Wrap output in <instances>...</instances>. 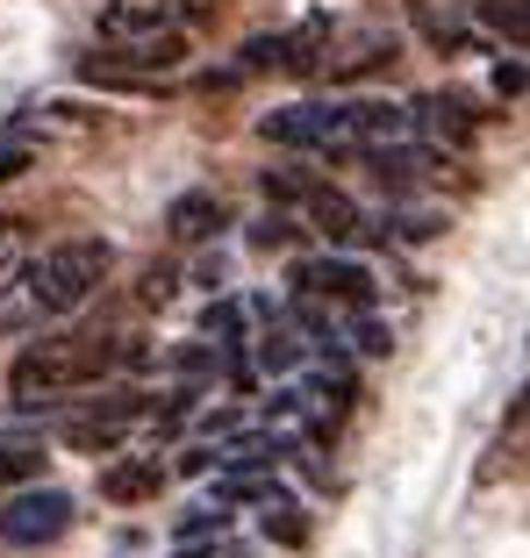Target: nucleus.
<instances>
[{"instance_id": "nucleus-19", "label": "nucleus", "mask_w": 530, "mask_h": 558, "mask_svg": "<svg viewBox=\"0 0 530 558\" xmlns=\"http://www.w3.org/2000/svg\"><path fill=\"white\" fill-rule=\"evenodd\" d=\"M201 337H208V344H237V337H244V308H237V301H216L208 323H201Z\"/></svg>"}, {"instance_id": "nucleus-27", "label": "nucleus", "mask_w": 530, "mask_h": 558, "mask_svg": "<svg viewBox=\"0 0 530 558\" xmlns=\"http://www.w3.org/2000/svg\"><path fill=\"white\" fill-rule=\"evenodd\" d=\"M29 172V144H0V186Z\"/></svg>"}, {"instance_id": "nucleus-20", "label": "nucleus", "mask_w": 530, "mask_h": 558, "mask_svg": "<svg viewBox=\"0 0 530 558\" xmlns=\"http://www.w3.org/2000/svg\"><path fill=\"white\" fill-rule=\"evenodd\" d=\"M230 530V509H201V515H186L180 523V544H201V537H222Z\"/></svg>"}, {"instance_id": "nucleus-10", "label": "nucleus", "mask_w": 530, "mask_h": 558, "mask_svg": "<svg viewBox=\"0 0 530 558\" xmlns=\"http://www.w3.org/2000/svg\"><path fill=\"white\" fill-rule=\"evenodd\" d=\"M301 208H309V222L330 236V244L359 236V208H351V194H337V186H309V194H301Z\"/></svg>"}, {"instance_id": "nucleus-8", "label": "nucleus", "mask_w": 530, "mask_h": 558, "mask_svg": "<svg viewBox=\"0 0 530 558\" xmlns=\"http://www.w3.org/2000/svg\"><path fill=\"white\" fill-rule=\"evenodd\" d=\"M265 144H287V150H323V100H301V108H273L258 122Z\"/></svg>"}, {"instance_id": "nucleus-1", "label": "nucleus", "mask_w": 530, "mask_h": 558, "mask_svg": "<svg viewBox=\"0 0 530 558\" xmlns=\"http://www.w3.org/2000/svg\"><path fill=\"white\" fill-rule=\"evenodd\" d=\"M122 365V344L116 337H100V329H65V337H36L15 365H8V395L22 409L36 401H58V395H80L94 379H108Z\"/></svg>"}, {"instance_id": "nucleus-6", "label": "nucleus", "mask_w": 530, "mask_h": 558, "mask_svg": "<svg viewBox=\"0 0 530 558\" xmlns=\"http://www.w3.org/2000/svg\"><path fill=\"white\" fill-rule=\"evenodd\" d=\"M409 122H415L423 136H431V144H451V150L473 144V116H466V100H459V94H431V100H415Z\"/></svg>"}, {"instance_id": "nucleus-28", "label": "nucleus", "mask_w": 530, "mask_h": 558, "mask_svg": "<svg viewBox=\"0 0 530 558\" xmlns=\"http://www.w3.org/2000/svg\"><path fill=\"white\" fill-rule=\"evenodd\" d=\"M495 94H502V100L523 94V65H516V58H509V65H495Z\"/></svg>"}, {"instance_id": "nucleus-18", "label": "nucleus", "mask_w": 530, "mask_h": 558, "mask_svg": "<svg viewBox=\"0 0 530 558\" xmlns=\"http://www.w3.org/2000/svg\"><path fill=\"white\" fill-rule=\"evenodd\" d=\"M280 58H287L280 36H251V44L237 50V72H280Z\"/></svg>"}, {"instance_id": "nucleus-9", "label": "nucleus", "mask_w": 530, "mask_h": 558, "mask_svg": "<svg viewBox=\"0 0 530 558\" xmlns=\"http://www.w3.org/2000/svg\"><path fill=\"white\" fill-rule=\"evenodd\" d=\"M158 487H166V465L158 459H116L100 473V494H108V501H158Z\"/></svg>"}, {"instance_id": "nucleus-25", "label": "nucleus", "mask_w": 530, "mask_h": 558, "mask_svg": "<svg viewBox=\"0 0 530 558\" xmlns=\"http://www.w3.org/2000/svg\"><path fill=\"white\" fill-rule=\"evenodd\" d=\"M172 287H180V272H166V265H158V272H144V301H150V308H166Z\"/></svg>"}, {"instance_id": "nucleus-5", "label": "nucleus", "mask_w": 530, "mask_h": 558, "mask_svg": "<svg viewBox=\"0 0 530 558\" xmlns=\"http://www.w3.org/2000/svg\"><path fill=\"white\" fill-rule=\"evenodd\" d=\"M172 22H180V0H108L100 8L108 44H144V36H166Z\"/></svg>"}, {"instance_id": "nucleus-2", "label": "nucleus", "mask_w": 530, "mask_h": 558, "mask_svg": "<svg viewBox=\"0 0 530 558\" xmlns=\"http://www.w3.org/2000/svg\"><path fill=\"white\" fill-rule=\"evenodd\" d=\"M108 272H116V244H108V236H65V244H50L22 279H29V294H36L44 315H72L100 294Z\"/></svg>"}, {"instance_id": "nucleus-13", "label": "nucleus", "mask_w": 530, "mask_h": 558, "mask_svg": "<svg viewBox=\"0 0 530 558\" xmlns=\"http://www.w3.org/2000/svg\"><path fill=\"white\" fill-rule=\"evenodd\" d=\"M473 15H481L487 29L509 36V50H523V36H530V8L523 0H473Z\"/></svg>"}, {"instance_id": "nucleus-3", "label": "nucleus", "mask_w": 530, "mask_h": 558, "mask_svg": "<svg viewBox=\"0 0 530 558\" xmlns=\"http://www.w3.org/2000/svg\"><path fill=\"white\" fill-rule=\"evenodd\" d=\"M72 530V494L65 487H22L8 509H0V544L36 551V544H58Z\"/></svg>"}, {"instance_id": "nucleus-22", "label": "nucleus", "mask_w": 530, "mask_h": 558, "mask_svg": "<svg viewBox=\"0 0 530 558\" xmlns=\"http://www.w3.org/2000/svg\"><path fill=\"white\" fill-rule=\"evenodd\" d=\"M258 359H265V373H287V365H294L301 351H294V337H287V329H273V337L258 344Z\"/></svg>"}, {"instance_id": "nucleus-29", "label": "nucleus", "mask_w": 530, "mask_h": 558, "mask_svg": "<svg viewBox=\"0 0 530 558\" xmlns=\"http://www.w3.org/2000/svg\"><path fill=\"white\" fill-rule=\"evenodd\" d=\"M201 429H208V437H230L237 415H230V409H208V415H201Z\"/></svg>"}, {"instance_id": "nucleus-7", "label": "nucleus", "mask_w": 530, "mask_h": 558, "mask_svg": "<svg viewBox=\"0 0 530 558\" xmlns=\"http://www.w3.org/2000/svg\"><path fill=\"white\" fill-rule=\"evenodd\" d=\"M222 222H230V208H222L216 194H180L166 208V236H172V244H208Z\"/></svg>"}, {"instance_id": "nucleus-11", "label": "nucleus", "mask_w": 530, "mask_h": 558, "mask_svg": "<svg viewBox=\"0 0 530 558\" xmlns=\"http://www.w3.org/2000/svg\"><path fill=\"white\" fill-rule=\"evenodd\" d=\"M365 165H373V180L381 186H415V180H431V150H415V144H381V150H365Z\"/></svg>"}, {"instance_id": "nucleus-23", "label": "nucleus", "mask_w": 530, "mask_h": 558, "mask_svg": "<svg viewBox=\"0 0 530 558\" xmlns=\"http://www.w3.org/2000/svg\"><path fill=\"white\" fill-rule=\"evenodd\" d=\"M216 365V344H186V351H166V373H208Z\"/></svg>"}, {"instance_id": "nucleus-17", "label": "nucleus", "mask_w": 530, "mask_h": 558, "mask_svg": "<svg viewBox=\"0 0 530 558\" xmlns=\"http://www.w3.org/2000/svg\"><path fill=\"white\" fill-rule=\"evenodd\" d=\"M116 444H122L116 415H100V423H72V451H94V459H100V451H116Z\"/></svg>"}, {"instance_id": "nucleus-26", "label": "nucleus", "mask_w": 530, "mask_h": 558, "mask_svg": "<svg viewBox=\"0 0 530 558\" xmlns=\"http://www.w3.org/2000/svg\"><path fill=\"white\" fill-rule=\"evenodd\" d=\"M359 351H365V359H387V351H395L387 323H359Z\"/></svg>"}, {"instance_id": "nucleus-24", "label": "nucleus", "mask_w": 530, "mask_h": 558, "mask_svg": "<svg viewBox=\"0 0 530 558\" xmlns=\"http://www.w3.org/2000/svg\"><path fill=\"white\" fill-rule=\"evenodd\" d=\"M387 230H395V236H409V244H415V236H437V230H445V215H395Z\"/></svg>"}, {"instance_id": "nucleus-14", "label": "nucleus", "mask_w": 530, "mask_h": 558, "mask_svg": "<svg viewBox=\"0 0 530 558\" xmlns=\"http://www.w3.org/2000/svg\"><path fill=\"white\" fill-rule=\"evenodd\" d=\"M44 480V451L36 444H0V487H29Z\"/></svg>"}, {"instance_id": "nucleus-12", "label": "nucleus", "mask_w": 530, "mask_h": 558, "mask_svg": "<svg viewBox=\"0 0 530 558\" xmlns=\"http://www.w3.org/2000/svg\"><path fill=\"white\" fill-rule=\"evenodd\" d=\"M29 329H44V308H36L29 279L8 272L0 279V337H29Z\"/></svg>"}, {"instance_id": "nucleus-4", "label": "nucleus", "mask_w": 530, "mask_h": 558, "mask_svg": "<svg viewBox=\"0 0 530 558\" xmlns=\"http://www.w3.org/2000/svg\"><path fill=\"white\" fill-rule=\"evenodd\" d=\"M294 294L345 301V308H373V272H365L359 258H301L294 265Z\"/></svg>"}, {"instance_id": "nucleus-16", "label": "nucleus", "mask_w": 530, "mask_h": 558, "mask_svg": "<svg viewBox=\"0 0 530 558\" xmlns=\"http://www.w3.org/2000/svg\"><path fill=\"white\" fill-rule=\"evenodd\" d=\"M265 537H280V544H309V523L294 515V501H287V494H273V509H265Z\"/></svg>"}, {"instance_id": "nucleus-21", "label": "nucleus", "mask_w": 530, "mask_h": 558, "mask_svg": "<svg viewBox=\"0 0 530 558\" xmlns=\"http://www.w3.org/2000/svg\"><path fill=\"white\" fill-rule=\"evenodd\" d=\"M251 244H258V251H287V244H294V222H287V215L273 208V215L258 222V230H251Z\"/></svg>"}, {"instance_id": "nucleus-15", "label": "nucleus", "mask_w": 530, "mask_h": 558, "mask_svg": "<svg viewBox=\"0 0 530 558\" xmlns=\"http://www.w3.org/2000/svg\"><path fill=\"white\" fill-rule=\"evenodd\" d=\"M22 258H29V215H0V279L22 272Z\"/></svg>"}]
</instances>
